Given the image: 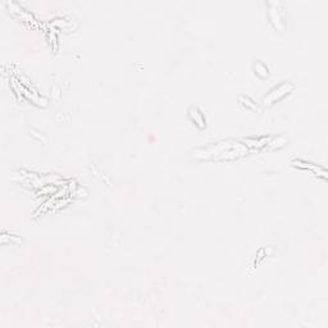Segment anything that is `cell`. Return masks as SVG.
I'll list each match as a JSON object with an SVG mask.
<instances>
[{"label":"cell","instance_id":"obj_1","mask_svg":"<svg viewBox=\"0 0 328 328\" xmlns=\"http://www.w3.org/2000/svg\"><path fill=\"white\" fill-rule=\"evenodd\" d=\"M248 153V145L235 140H223L212 143L195 150V156L200 159H232Z\"/></svg>","mask_w":328,"mask_h":328},{"label":"cell","instance_id":"obj_2","mask_svg":"<svg viewBox=\"0 0 328 328\" xmlns=\"http://www.w3.org/2000/svg\"><path fill=\"white\" fill-rule=\"evenodd\" d=\"M292 89H293V86L291 85L290 82H284L282 85H280L278 87H276L273 91H271V93L268 94V96H265L264 103L265 104H272L273 102H276V100H278L284 95H286V94Z\"/></svg>","mask_w":328,"mask_h":328},{"label":"cell","instance_id":"obj_3","mask_svg":"<svg viewBox=\"0 0 328 328\" xmlns=\"http://www.w3.org/2000/svg\"><path fill=\"white\" fill-rule=\"evenodd\" d=\"M188 113H190V117L192 118L195 121V123H198L200 127H203L204 126V117H203V114L200 113V110L196 108H190L188 109Z\"/></svg>","mask_w":328,"mask_h":328}]
</instances>
